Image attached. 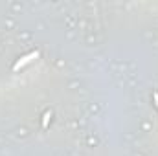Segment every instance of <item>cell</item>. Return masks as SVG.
I'll return each mask as SVG.
<instances>
[{"label":"cell","mask_w":158,"mask_h":156,"mask_svg":"<svg viewBox=\"0 0 158 156\" xmlns=\"http://www.w3.org/2000/svg\"><path fill=\"white\" fill-rule=\"evenodd\" d=\"M155 103H156V107H158V92L155 94Z\"/></svg>","instance_id":"cell-3"},{"label":"cell","mask_w":158,"mask_h":156,"mask_svg":"<svg viewBox=\"0 0 158 156\" xmlns=\"http://www.w3.org/2000/svg\"><path fill=\"white\" fill-rule=\"evenodd\" d=\"M50 117H52V112L48 110V112L44 114V117H42V129H46V127H48V121H50Z\"/></svg>","instance_id":"cell-2"},{"label":"cell","mask_w":158,"mask_h":156,"mask_svg":"<svg viewBox=\"0 0 158 156\" xmlns=\"http://www.w3.org/2000/svg\"><path fill=\"white\" fill-rule=\"evenodd\" d=\"M37 57H39V51H37V50H35V51H31V53H28V55H24L22 59H19V61L15 63L13 70H15V72H19L22 66H26L28 63H31V61H33V59H37Z\"/></svg>","instance_id":"cell-1"}]
</instances>
